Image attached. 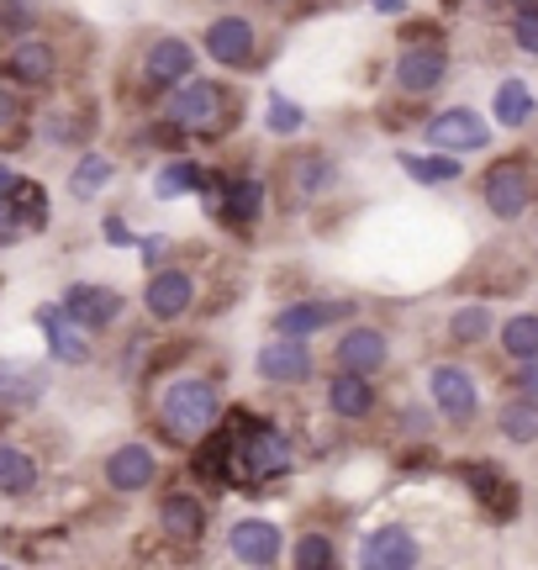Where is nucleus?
<instances>
[{"instance_id":"24","label":"nucleus","mask_w":538,"mask_h":570,"mask_svg":"<svg viewBox=\"0 0 538 570\" xmlns=\"http://www.w3.org/2000/svg\"><path fill=\"white\" fill-rule=\"evenodd\" d=\"M491 117H497V127H522L528 117H534V90H528V80H501L497 85V101H491Z\"/></svg>"},{"instance_id":"34","label":"nucleus","mask_w":538,"mask_h":570,"mask_svg":"<svg viewBox=\"0 0 538 570\" xmlns=\"http://www.w3.org/2000/svg\"><path fill=\"white\" fill-rule=\"evenodd\" d=\"M296 566H301V570L332 566V539H328V533H301V539H296Z\"/></svg>"},{"instance_id":"32","label":"nucleus","mask_w":538,"mask_h":570,"mask_svg":"<svg viewBox=\"0 0 538 570\" xmlns=\"http://www.w3.org/2000/svg\"><path fill=\"white\" fill-rule=\"evenodd\" d=\"M296 180H301V190H307V196H322V190L332 185V159H322V154L296 159Z\"/></svg>"},{"instance_id":"35","label":"nucleus","mask_w":538,"mask_h":570,"mask_svg":"<svg viewBox=\"0 0 538 570\" xmlns=\"http://www.w3.org/2000/svg\"><path fill=\"white\" fill-rule=\"evenodd\" d=\"M512 38H518L522 53H538V0H528L518 11V21H512Z\"/></svg>"},{"instance_id":"16","label":"nucleus","mask_w":538,"mask_h":570,"mask_svg":"<svg viewBox=\"0 0 538 570\" xmlns=\"http://www.w3.org/2000/svg\"><path fill=\"white\" fill-rule=\"evenodd\" d=\"M353 306L349 302H290L280 317H275V333H286V338H311V333H322L328 323L338 317H349Z\"/></svg>"},{"instance_id":"1","label":"nucleus","mask_w":538,"mask_h":570,"mask_svg":"<svg viewBox=\"0 0 538 570\" xmlns=\"http://www.w3.org/2000/svg\"><path fill=\"white\" fill-rule=\"evenodd\" d=\"M159 417L175 439H207L217 417H222V391L201 381V375H180L169 381L165 396H159Z\"/></svg>"},{"instance_id":"41","label":"nucleus","mask_w":538,"mask_h":570,"mask_svg":"<svg viewBox=\"0 0 538 570\" xmlns=\"http://www.w3.org/2000/svg\"><path fill=\"white\" fill-rule=\"evenodd\" d=\"M375 6H380V11H401V0H375Z\"/></svg>"},{"instance_id":"23","label":"nucleus","mask_w":538,"mask_h":570,"mask_svg":"<svg viewBox=\"0 0 538 570\" xmlns=\"http://www.w3.org/2000/svg\"><path fill=\"white\" fill-rule=\"evenodd\" d=\"M396 164H401L417 185H449V180H459V175H465L459 154H444V148H438V154H401Z\"/></svg>"},{"instance_id":"11","label":"nucleus","mask_w":538,"mask_h":570,"mask_svg":"<svg viewBox=\"0 0 538 570\" xmlns=\"http://www.w3.org/2000/svg\"><path fill=\"white\" fill-rule=\"evenodd\" d=\"M190 302H196V281H190L186 269H153V281H148V291H143V306L159 323L186 317Z\"/></svg>"},{"instance_id":"2","label":"nucleus","mask_w":538,"mask_h":570,"mask_svg":"<svg viewBox=\"0 0 538 570\" xmlns=\"http://www.w3.org/2000/svg\"><path fill=\"white\" fill-rule=\"evenodd\" d=\"M486 206H491V217L501 223H518L522 212L534 206V175H528V164L522 159H501L486 169Z\"/></svg>"},{"instance_id":"36","label":"nucleus","mask_w":538,"mask_h":570,"mask_svg":"<svg viewBox=\"0 0 538 570\" xmlns=\"http://www.w3.org/2000/svg\"><path fill=\"white\" fill-rule=\"evenodd\" d=\"M512 381H518L522 396H534V402H538V354H528V360H522V370L512 375Z\"/></svg>"},{"instance_id":"5","label":"nucleus","mask_w":538,"mask_h":570,"mask_svg":"<svg viewBox=\"0 0 538 570\" xmlns=\"http://www.w3.org/2000/svg\"><path fill=\"white\" fill-rule=\"evenodd\" d=\"M428 391H434V407L444 412V417H455V423H476L480 391H476V381H470V370L434 365L428 370Z\"/></svg>"},{"instance_id":"25","label":"nucleus","mask_w":538,"mask_h":570,"mask_svg":"<svg viewBox=\"0 0 538 570\" xmlns=\"http://www.w3.org/2000/svg\"><path fill=\"white\" fill-rule=\"evenodd\" d=\"M32 487H38V465H32V454H27V449L0 444V491H6V497H27Z\"/></svg>"},{"instance_id":"31","label":"nucleus","mask_w":538,"mask_h":570,"mask_svg":"<svg viewBox=\"0 0 538 570\" xmlns=\"http://www.w3.org/2000/svg\"><path fill=\"white\" fill-rule=\"evenodd\" d=\"M491 333V312L486 306H459L455 317H449V338L455 344H480Z\"/></svg>"},{"instance_id":"9","label":"nucleus","mask_w":538,"mask_h":570,"mask_svg":"<svg viewBox=\"0 0 538 570\" xmlns=\"http://www.w3.org/2000/svg\"><path fill=\"white\" fill-rule=\"evenodd\" d=\"M422 560V550H417L412 529H401V523H386V529H375L370 539H365V550H359V566L365 570H407Z\"/></svg>"},{"instance_id":"12","label":"nucleus","mask_w":538,"mask_h":570,"mask_svg":"<svg viewBox=\"0 0 538 570\" xmlns=\"http://www.w3.org/2000/svg\"><path fill=\"white\" fill-rule=\"evenodd\" d=\"M38 323H42V333H48V348H53V360L59 365H84L90 360V327L84 323H74L63 306H38Z\"/></svg>"},{"instance_id":"21","label":"nucleus","mask_w":538,"mask_h":570,"mask_svg":"<svg viewBox=\"0 0 538 570\" xmlns=\"http://www.w3.org/2000/svg\"><path fill=\"white\" fill-rule=\"evenodd\" d=\"M53 69H59V53L42 38H21L17 48H11V75H17L21 85H48Z\"/></svg>"},{"instance_id":"13","label":"nucleus","mask_w":538,"mask_h":570,"mask_svg":"<svg viewBox=\"0 0 538 570\" xmlns=\"http://www.w3.org/2000/svg\"><path fill=\"white\" fill-rule=\"evenodd\" d=\"M228 550H232V560H243V566H275L280 550H286V539H280V529L265 523V518H243V523H232Z\"/></svg>"},{"instance_id":"38","label":"nucleus","mask_w":538,"mask_h":570,"mask_svg":"<svg viewBox=\"0 0 538 570\" xmlns=\"http://www.w3.org/2000/svg\"><path fill=\"white\" fill-rule=\"evenodd\" d=\"M17 175H11V169H6V164H0V202H6V196H11V190H17Z\"/></svg>"},{"instance_id":"15","label":"nucleus","mask_w":538,"mask_h":570,"mask_svg":"<svg viewBox=\"0 0 538 570\" xmlns=\"http://www.w3.org/2000/svg\"><path fill=\"white\" fill-rule=\"evenodd\" d=\"M63 312L84 323L90 333H101L122 317V296L117 291H106V285H69V296H63Z\"/></svg>"},{"instance_id":"4","label":"nucleus","mask_w":538,"mask_h":570,"mask_svg":"<svg viewBox=\"0 0 538 570\" xmlns=\"http://www.w3.org/2000/svg\"><path fill=\"white\" fill-rule=\"evenodd\" d=\"M290 465V439L275 423H249V433L238 439V470L259 481V475H280Z\"/></svg>"},{"instance_id":"14","label":"nucleus","mask_w":538,"mask_h":570,"mask_svg":"<svg viewBox=\"0 0 538 570\" xmlns=\"http://www.w3.org/2000/svg\"><path fill=\"white\" fill-rule=\"evenodd\" d=\"M386 354H391V344H386L380 327H349V333L332 344L338 370H359V375H375V370L386 365Z\"/></svg>"},{"instance_id":"17","label":"nucleus","mask_w":538,"mask_h":570,"mask_svg":"<svg viewBox=\"0 0 538 570\" xmlns=\"http://www.w3.org/2000/svg\"><path fill=\"white\" fill-rule=\"evenodd\" d=\"M143 69H148V80H159V85H186L196 75V48L186 38H159L148 48Z\"/></svg>"},{"instance_id":"6","label":"nucleus","mask_w":538,"mask_h":570,"mask_svg":"<svg viewBox=\"0 0 538 570\" xmlns=\"http://www.w3.org/2000/svg\"><path fill=\"white\" fill-rule=\"evenodd\" d=\"M207 53L217 63H228V69H249L259 59V32H253L249 17H217L207 27Z\"/></svg>"},{"instance_id":"28","label":"nucleus","mask_w":538,"mask_h":570,"mask_svg":"<svg viewBox=\"0 0 538 570\" xmlns=\"http://www.w3.org/2000/svg\"><path fill=\"white\" fill-rule=\"evenodd\" d=\"M186 190H201V164H165L159 169V180H153V196L169 202V196H186Z\"/></svg>"},{"instance_id":"18","label":"nucleus","mask_w":538,"mask_h":570,"mask_svg":"<svg viewBox=\"0 0 538 570\" xmlns=\"http://www.w3.org/2000/svg\"><path fill=\"white\" fill-rule=\"evenodd\" d=\"M153 470H159L153 449L148 444H122L111 460H106V487L111 491H143L148 481H153Z\"/></svg>"},{"instance_id":"29","label":"nucleus","mask_w":538,"mask_h":570,"mask_svg":"<svg viewBox=\"0 0 538 570\" xmlns=\"http://www.w3.org/2000/svg\"><path fill=\"white\" fill-rule=\"evenodd\" d=\"M501 348H507L512 360L538 354V317H534V312H522V317H512V323L501 327Z\"/></svg>"},{"instance_id":"40","label":"nucleus","mask_w":538,"mask_h":570,"mask_svg":"<svg viewBox=\"0 0 538 570\" xmlns=\"http://www.w3.org/2000/svg\"><path fill=\"white\" fill-rule=\"evenodd\" d=\"M11 111H17V106H11V96H0V122H11Z\"/></svg>"},{"instance_id":"22","label":"nucleus","mask_w":538,"mask_h":570,"mask_svg":"<svg viewBox=\"0 0 538 570\" xmlns=\"http://www.w3.org/2000/svg\"><path fill=\"white\" fill-rule=\"evenodd\" d=\"M48 386V375L38 365H0V407H32Z\"/></svg>"},{"instance_id":"7","label":"nucleus","mask_w":538,"mask_h":570,"mask_svg":"<svg viewBox=\"0 0 538 570\" xmlns=\"http://www.w3.org/2000/svg\"><path fill=\"white\" fill-rule=\"evenodd\" d=\"M449 80V53L438 48V42H412V48H401V59H396V85L407 90V96H428L438 85Z\"/></svg>"},{"instance_id":"27","label":"nucleus","mask_w":538,"mask_h":570,"mask_svg":"<svg viewBox=\"0 0 538 570\" xmlns=\"http://www.w3.org/2000/svg\"><path fill=\"white\" fill-rule=\"evenodd\" d=\"M111 175H117V164L106 159V154H84V159L74 164V175H69V190H74L80 202H90V196H96Z\"/></svg>"},{"instance_id":"19","label":"nucleus","mask_w":538,"mask_h":570,"mask_svg":"<svg viewBox=\"0 0 538 570\" xmlns=\"http://www.w3.org/2000/svg\"><path fill=\"white\" fill-rule=\"evenodd\" d=\"M159 529H165L175 544H196L201 529H207V508H201V497H190V491H169L165 508H159Z\"/></svg>"},{"instance_id":"39","label":"nucleus","mask_w":538,"mask_h":570,"mask_svg":"<svg viewBox=\"0 0 538 570\" xmlns=\"http://www.w3.org/2000/svg\"><path fill=\"white\" fill-rule=\"evenodd\" d=\"M106 238H111V244H127V238H132V233H127V227L117 223V217H111V223H106Z\"/></svg>"},{"instance_id":"10","label":"nucleus","mask_w":538,"mask_h":570,"mask_svg":"<svg viewBox=\"0 0 538 570\" xmlns=\"http://www.w3.org/2000/svg\"><path fill=\"white\" fill-rule=\"evenodd\" d=\"M253 370L265 375V381H275V386H296V381H307L311 375V348L307 338H275V344L259 348V360H253Z\"/></svg>"},{"instance_id":"3","label":"nucleus","mask_w":538,"mask_h":570,"mask_svg":"<svg viewBox=\"0 0 538 570\" xmlns=\"http://www.w3.org/2000/svg\"><path fill=\"white\" fill-rule=\"evenodd\" d=\"M222 117H228V96L217 80H186L180 96L169 101V122H180L186 132H211L222 127Z\"/></svg>"},{"instance_id":"37","label":"nucleus","mask_w":538,"mask_h":570,"mask_svg":"<svg viewBox=\"0 0 538 570\" xmlns=\"http://www.w3.org/2000/svg\"><path fill=\"white\" fill-rule=\"evenodd\" d=\"M138 248H143V259H148V265H159V259H165V248H169V238H143Z\"/></svg>"},{"instance_id":"33","label":"nucleus","mask_w":538,"mask_h":570,"mask_svg":"<svg viewBox=\"0 0 538 570\" xmlns=\"http://www.w3.org/2000/svg\"><path fill=\"white\" fill-rule=\"evenodd\" d=\"M265 127L269 132H280V138H290V132H301V127H307V111H301L296 101H286V96H275V101H269Z\"/></svg>"},{"instance_id":"8","label":"nucleus","mask_w":538,"mask_h":570,"mask_svg":"<svg viewBox=\"0 0 538 570\" xmlns=\"http://www.w3.org/2000/svg\"><path fill=\"white\" fill-rule=\"evenodd\" d=\"M428 142L444 148V154H476L491 142V122H480L470 106H455V111H438L428 122Z\"/></svg>"},{"instance_id":"20","label":"nucleus","mask_w":538,"mask_h":570,"mask_svg":"<svg viewBox=\"0 0 538 570\" xmlns=\"http://www.w3.org/2000/svg\"><path fill=\"white\" fill-rule=\"evenodd\" d=\"M328 407L338 412V417H349V423L370 417V412H375V386H370V375H359V370H343V375H332V381H328Z\"/></svg>"},{"instance_id":"30","label":"nucleus","mask_w":538,"mask_h":570,"mask_svg":"<svg viewBox=\"0 0 538 570\" xmlns=\"http://www.w3.org/2000/svg\"><path fill=\"white\" fill-rule=\"evenodd\" d=\"M222 206H228L232 223H253V217L265 212V185H259V180H238L228 190V202H222Z\"/></svg>"},{"instance_id":"26","label":"nucleus","mask_w":538,"mask_h":570,"mask_svg":"<svg viewBox=\"0 0 538 570\" xmlns=\"http://www.w3.org/2000/svg\"><path fill=\"white\" fill-rule=\"evenodd\" d=\"M497 428L512 439V444H534L538 439V402L534 396H522V402H512V407H501Z\"/></svg>"}]
</instances>
